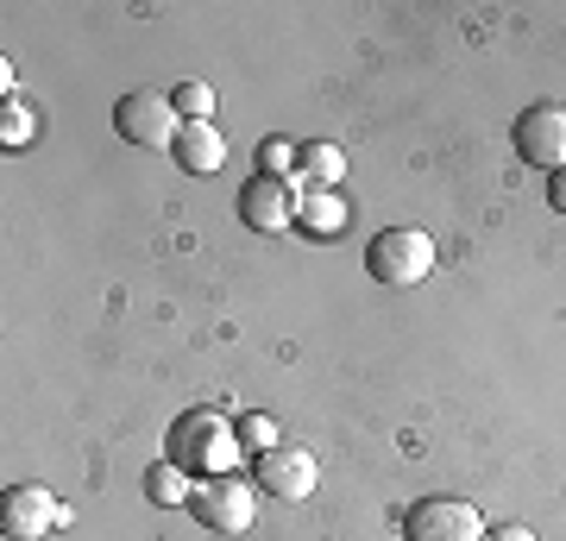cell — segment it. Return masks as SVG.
Segmentation results:
<instances>
[{
    "label": "cell",
    "mask_w": 566,
    "mask_h": 541,
    "mask_svg": "<svg viewBox=\"0 0 566 541\" xmlns=\"http://www.w3.org/2000/svg\"><path fill=\"white\" fill-rule=\"evenodd\" d=\"M170 460L182 472H202V479H221L227 466L240 460V428L208 403V409H182L170 422Z\"/></svg>",
    "instance_id": "cell-1"
},
{
    "label": "cell",
    "mask_w": 566,
    "mask_h": 541,
    "mask_svg": "<svg viewBox=\"0 0 566 541\" xmlns=\"http://www.w3.org/2000/svg\"><path fill=\"white\" fill-rule=\"evenodd\" d=\"M365 271L385 290H416L434 271V240H428L422 227H385L378 240L365 246Z\"/></svg>",
    "instance_id": "cell-2"
},
{
    "label": "cell",
    "mask_w": 566,
    "mask_h": 541,
    "mask_svg": "<svg viewBox=\"0 0 566 541\" xmlns=\"http://www.w3.org/2000/svg\"><path fill=\"white\" fill-rule=\"evenodd\" d=\"M114 133H120L126 145L164 152V145H177L182 114L170 107V95H164V89H126V95L114 101Z\"/></svg>",
    "instance_id": "cell-3"
},
{
    "label": "cell",
    "mask_w": 566,
    "mask_h": 541,
    "mask_svg": "<svg viewBox=\"0 0 566 541\" xmlns=\"http://www.w3.org/2000/svg\"><path fill=\"white\" fill-rule=\"evenodd\" d=\"M189 510H196V522L214 529V535H245V529H252V510H259V485L233 479V472L202 479L196 498H189Z\"/></svg>",
    "instance_id": "cell-4"
},
{
    "label": "cell",
    "mask_w": 566,
    "mask_h": 541,
    "mask_svg": "<svg viewBox=\"0 0 566 541\" xmlns=\"http://www.w3.org/2000/svg\"><path fill=\"white\" fill-rule=\"evenodd\" d=\"M516 158L547 170V177L566 170V107L560 101H535V107L516 114Z\"/></svg>",
    "instance_id": "cell-5"
},
{
    "label": "cell",
    "mask_w": 566,
    "mask_h": 541,
    "mask_svg": "<svg viewBox=\"0 0 566 541\" xmlns=\"http://www.w3.org/2000/svg\"><path fill=\"white\" fill-rule=\"evenodd\" d=\"M403 541H485V517L465 498H422L403 517Z\"/></svg>",
    "instance_id": "cell-6"
},
{
    "label": "cell",
    "mask_w": 566,
    "mask_h": 541,
    "mask_svg": "<svg viewBox=\"0 0 566 541\" xmlns=\"http://www.w3.org/2000/svg\"><path fill=\"white\" fill-rule=\"evenodd\" d=\"M0 529H7V541H44L51 529H70V510L44 485H13L0 503Z\"/></svg>",
    "instance_id": "cell-7"
},
{
    "label": "cell",
    "mask_w": 566,
    "mask_h": 541,
    "mask_svg": "<svg viewBox=\"0 0 566 541\" xmlns=\"http://www.w3.org/2000/svg\"><path fill=\"white\" fill-rule=\"evenodd\" d=\"M296 183H277V177H252L240 189V221L252 233H283V227L296 221Z\"/></svg>",
    "instance_id": "cell-8"
},
{
    "label": "cell",
    "mask_w": 566,
    "mask_h": 541,
    "mask_svg": "<svg viewBox=\"0 0 566 541\" xmlns=\"http://www.w3.org/2000/svg\"><path fill=\"white\" fill-rule=\"evenodd\" d=\"M315 479H322V466H315V454H303V447H277V454L259 460V491H271V498H283V503H303L308 491H315Z\"/></svg>",
    "instance_id": "cell-9"
},
{
    "label": "cell",
    "mask_w": 566,
    "mask_h": 541,
    "mask_svg": "<svg viewBox=\"0 0 566 541\" xmlns=\"http://www.w3.org/2000/svg\"><path fill=\"white\" fill-rule=\"evenodd\" d=\"M170 158L189 170V177H214L227 164V139L214 133V121H182L177 145H170Z\"/></svg>",
    "instance_id": "cell-10"
},
{
    "label": "cell",
    "mask_w": 566,
    "mask_h": 541,
    "mask_svg": "<svg viewBox=\"0 0 566 541\" xmlns=\"http://www.w3.org/2000/svg\"><path fill=\"white\" fill-rule=\"evenodd\" d=\"M296 221H303L315 240H327V233L346 227V201L334 196V189H303V196H296Z\"/></svg>",
    "instance_id": "cell-11"
},
{
    "label": "cell",
    "mask_w": 566,
    "mask_h": 541,
    "mask_svg": "<svg viewBox=\"0 0 566 541\" xmlns=\"http://www.w3.org/2000/svg\"><path fill=\"white\" fill-rule=\"evenodd\" d=\"M340 177H346V152L340 145H327V139L303 145V189H334Z\"/></svg>",
    "instance_id": "cell-12"
},
{
    "label": "cell",
    "mask_w": 566,
    "mask_h": 541,
    "mask_svg": "<svg viewBox=\"0 0 566 541\" xmlns=\"http://www.w3.org/2000/svg\"><path fill=\"white\" fill-rule=\"evenodd\" d=\"M145 498L151 503H189L196 498V485H189V472H182L177 460H158L151 472H145Z\"/></svg>",
    "instance_id": "cell-13"
},
{
    "label": "cell",
    "mask_w": 566,
    "mask_h": 541,
    "mask_svg": "<svg viewBox=\"0 0 566 541\" xmlns=\"http://www.w3.org/2000/svg\"><path fill=\"white\" fill-rule=\"evenodd\" d=\"M259 177L296 183V177H303V152H296L290 139H264V145H259Z\"/></svg>",
    "instance_id": "cell-14"
},
{
    "label": "cell",
    "mask_w": 566,
    "mask_h": 541,
    "mask_svg": "<svg viewBox=\"0 0 566 541\" xmlns=\"http://www.w3.org/2000/svg\"><path fill=\"white\" fill-rule=\"evenodd\" d=\"M233 428H240V454H277V422L271 416H240L233 422Z\"/></svg>",
    "instance_id": "cell-15"
},
{
    "label": "cell",
    "mask_w": 566,
    "mask_h": 541,
    "mask_svg": "<svg viewBox=\"0 0 566 541\" xmlns=\"http://www.w3.org/2000/svg\"><path fill=\"white\" fill-rule=\"evenodd\" d=\"M170 107H177L182 121H208V114H214V89H208V82H177V89H170Z\"/></svg>",
    "instance_id": "cell-16"
},
{
    "label": "cell",
    "mask_w": 566,
    "mask_h": 541,
    "mask_svg": "<svg viewBox=\"0 0 566 541\" xmlns=\"http://www.w3.org/2000/svg\"><path fill=\"white\" fill-rule=\"evenodd\" d=\"M0 145H7V152L32 145V114H25V107H20L13 95H7V107H0Z\"/></svg>",
    "instance_id": "cell-17"
},
{
    "label": "cell",
    "mask_w": 566,
    "mask_h": 541,
    "mask_svg": "<svg viewBox=\"0 0 566 541\" xmlns=\"http://www.w3.org/2000/svg\"><path fill=\"white\" fill-rule=\"evenodd\" d=\"M485 541H542V535L523 529V522H504V529H485Z\"/></svg>",
    "instance_id": "cell-18"
},
{
    "label": "cell",
    "mask_w": 566,
    "mask_h": 541,
    "mask_svg": "<svg viewBox=\"0 0 566 541\" xmlns=\"http://www.w3.org/2000/svg\"><path fill=\"white\" fill-rule=\"evenodd\" d=\"M547 208H554V215H566V170L547 183Z\"/></svg>",
    "instance_id": "cell-19"
}]
</instances>
